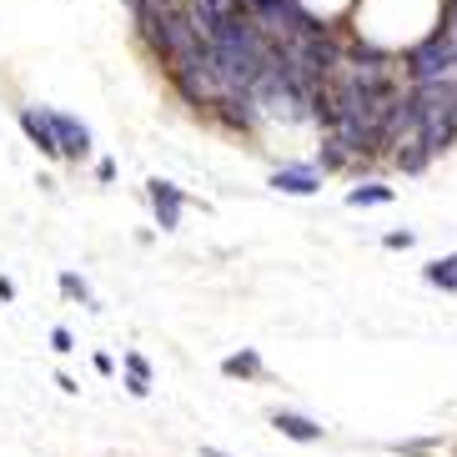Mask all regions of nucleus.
Wrapping results in <instances>:
<instances>
[{
  "label": "nucleus",
  "mask_w": 457,
  "mask_h": 457,
  "mask_svg": "<svg viewBox=\"0 0 457 457\" xmlns=\"http://www.w3.org/2000/svg\"><path fill=\"white\" fill-rule=\"evenodd\" d=\"M51 126H55V151H61V166H91L96 156V131L86 116L66 106H51Z\"/></svg>",
  "instance_id": "obj_1"
},
{
  "label": "nucleus",
  "mask_w": 457,
  "mask_h": 457,
  "mask_svg": "<svg viewBox=\"0 0 457 457\" xmlns=\"http://www.w3.org/2000/svg\"><path fill=\"white\" fill-rule=\"evenodd\" d=\"M141 196H146L151 206V221L162 231H181V216H187V206L196 202L187 187H176L171 176H146V187H141Z\"/></svg>",
  "instance_id": "obj_2"
},
{
  "label": "nucleus",
  "mask_w": 457,
  "mask_h": 457,
  "mask_svg": "<svg viewBox=\"0 0 457 457\" xmlns=\"http://www.w3.org/2000/svg\"><path fill=\"white\" fill-rule=\"evenodd\" d=\"M267 187L277 191V196H296V202H307V196H322L327 176L312 166V156H287V162H277L267 171Z\"/></svg>",
  "instance_id": "obj_3"
},
{
  "label": "nucleus",
  "mask_w": 457,
  "mask_h": 457,
  "mask_svg": "<svg viewBox=\"0 0 457 457\" xmlns=\"http://www.w3.org/2000/svg\"><path fill=\"white\" fill-rule=\"evenodd\" d=\"M15 126L26 136V146L46 162H61V151H55V126H51V106L46 101H21L15 106Z\"/></svg>",
  "instance_id": "obj_4"
},
{
  "label": "nucleus",
  "mask_w": 457,
  "mask_h": 457,
  "mask_svg": "<svg viewBox=\"0 0 457 457\" xmlns=\"http://www.w3.org/2000/svg\"><path fill=\"white\" fill-rule=\"evenodd\" d=\"M342 202H347L352 212H377V206H392V202H397V187H392V181H382V176L372 171V176H357Z\"/></svg>",
  "instance_id": "obj_5"
},
{
  "label": "nucleus",
  "mask_w": 457,
  "mask_h": 457,
  "mask_svg": "<svg viewBox=\"0 0 457 457\" xmlns=\"http://www.w3.org/2000/svg\"><path fill=\"white\" fill-rule=\"evenodd\" d=\"M271 428L282 432L287 443H302V447H312V443H322V437H327L322 422H312L307 412H287V407H282V412H271Z\"/></svg>",
  "instance_id": "obj_6"
},
{
  "label": "nucleus",
  "mask_w": 457,
  "mask_h": 457,
  "mask_svg": "<svg viewBox=\"0 0 457 457\" xmlns=\"http://www.w3.org/2000/svg\"><path fill=\"white\" fill-rule=\"evenodd\" d=\"M221 377L227 382H267V362H262L256 347H237L221 357Z\"/></svg>",
  "instance_id": "obj_7"
},
{
  "label": "nucleus",
  "mask_w": 457,
  "mask_h": 457,
  "mask_svg": "<svg viewBox=\"0 0 457 457\" xmlns=\"http://www.w3.org/2000/svg\"><path fill=\"white\" fill-rule=\"evenodd\" d=\"M121 372H126V382L121 387L131 392V397H146L151 392V362H146V352H121Z\"/></svg>",
  "instance_id": "obj_8"
},
{
  "label": "nucleus",
  "mask_w": 457,
  "mask_h": 457,
  "mask_svg": "<svg viewBox=\"0 0 457 457\" xmlns=\"http://www.w3.org/2000/svg\"><path fill=\"white\" fill-rule=\"evenodd\" d=\"M55 287H61V296H66V302H76V307H91V312H96V292H91V282H86L76 267H61V271H55Z\"/></svg>",
  "instance_id": "obj_9"
},
{
  "label": "nucleus",
  "mask_w": 457,
  "mask_h": 457,
  "mask_svg": "<svg viewBox=\"0 0 457 457\" xmlns=\"http://www.w3.org/2000/svg\"><path fill=\"white\" fill-rule=\"evenodd\" d=\"M422 282H428V287H437V292H457V252L432 256L428 267H422Z\"/></svg>",
  "instance_id": "obj_10"
},
{
  "label": "nucleus",
  "mask_w": 457,
  "mask_h": 457,
  "mask_svg": "<svg viewBox=\"0 0 457 457\" xmlns=\"http://www.w3.org/2000/svg\"><path fill=\"white\" fill-rule=\"evenodd\" d=\"M382 246H387V252H412L417 231L412 227H392V231H382Z\"/></svg>",
  "instance_id": "obj_11"
},
{
  "label": "nucleus",
  "mask_w": 457,
  "mask_h": 457,
  "mask_svg": "<svg viewBox=\"0 0 457 457\" xmlns=\"http://www.w3.org/2000/svg\"><path fill=\"white\" fill-rule=\"evenodd\" d=\"M116 171H121V166H116V156H101V151L91 156V176L101 181V187H111V181H116Z\"/></svg>",
  "instance_id": "obj_12"
},
{
  "label": "nucleus",
  "mask_w": 457,
  "mask_h": 457,
  "mask_svg": "<svg viewBox=\"0 0 457 457\" xmlns=\"http://www.w3.org/2000/svg\"><path fill=\"white\" fill-rule=\"evenodd\" d=\"M51 352H55V357H71V352H76V337H71V327H61V322L51 327Z\"/></svg>",
  "instance_id": "obj_13"
},
{
  "label": "nucleus",
  "mask_w": 457,
  "mask_h": 457,
  "mask_svg": "<svg viewBox=\"0 0 457 457\" xmlns=\"http://www.w3.org/2000/svg\"><path fill=\"white\" fill-rule=\"evenodd\" d=\"M156 5H162V0H121V11H126V21H131V26H136V21H146Z\"/></svg>",
  "instance_id": "obj_14"
},
{
  "label": "nucleus",
  "mask_w": 457,
  "mask_h": 457,
  "mask_svg": "<svg viewBox=\"0 0 457 457\" xmlns=\"http://www.w3.org/2000/svg\"><path fill=\"white\" fill-rule=\"evenodd\" d=\"M91 367H96L101 377H111V372H116V357H111V352H96V357H91Z\"/></svg>",
  "instance_id": "obj_15"
},
{
  "label": "nucleus",
  "mask_w": 457,
  "mask_h": 457,
  "mask_svg": "<svg viewBox=\"0 0 457 457\" xmlns=\"http://www.w3.org/2000/svg\"><path fill=\"white\" fill-rule=\"evenodd\" d=\"M55 387L66 392V397H76V392H81V387H76V377H66V372H55Z\"/></svg>",
  "instance_id": "obj_16"
},
{
  "label": "nucleus",
  "mask_w": 457,
  "mask_h": 457,
  "mask_svg": "<svg viewBox=\"0 0 457 457\" xmlns=\"http://www.w3.org/2000/svg\"><path fill=\"white\" fill-rule=\"evenodd\" d=\"M0 302H15V282H11V277H0Z\"/></svg>",
  "instance_id": "obj_17"
},
{
  "label": "nucleus",
  "mask_w": 457,
  "mask_h": 457,
  "mask_svg": "<svg viewBox=\"0 0 457 457\" xmlns=\"http://www.w3.org/2000/svg\"><path fill=\"white\" fill-rule=\"evenodd\" d=\"M202 457H231V453H221V447H202Z\"/></svg>",
  "instance_id": "obj_18"
}]
</instances>
